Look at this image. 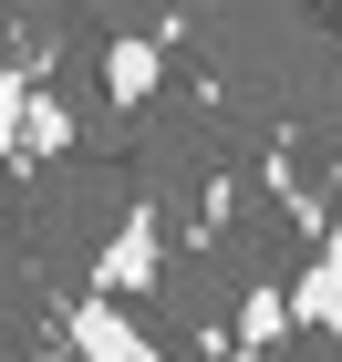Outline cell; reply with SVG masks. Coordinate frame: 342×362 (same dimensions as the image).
<instances>
[{"instance_id": "obj_4", "label": "cell", "mask_w": 342, "mask_h": 362, "mask_svg": "<svg viewBox=\"0 0 342 362\" xmlns=\"http://www.w3.org/2000/svg\"><path fill=\"white\" fill-rule=\"evenodd\" d=\"M156 73H166V42H156V31H114L104 42V104L135 114L145 93H156Z\"/></svg>"}, {"instance_id": "obj_7", "label": "cell", "mask_w": 342, "mask_h": 362, "mask_svg": "<svg viewBox=\"0 0 342 362\" xmlns=\"http://www.w3.org/2000/svg\"><path fill=\"white\" fill-rule=\"evenodd\" d=\"M280 321H290V290H249V310H239V352L280 341Z\"/></svg>"}, {"instance_id": "obj_2", "label": "cell", "mask_w": 342, "mask_h": 362, "mask_svg": "<svg viewBox=\"0 0 342 362\" xmlns=\"http://www.w3.org/2000/svg\"><path fill=\"white\" fill-rule=\"evenodd\" d=\"M62 341H73V362H166L156 341H145V321L114 310V300H73L62 310Z\"/></svg>"}, {"instance_id": "obj_1", "label": "cell", "mask_w": 342, "mask_h": 362, "mask_svg": "<svg viewBox=\"0 0 342 362\" xmlns=\"http://www.w3.org/2000/svg\"><path fill=\"white\" fill-rule=\"evenodd\" d=\"M156 279H166V218L156 207H125L114 238L93 249V300H145Z\"/></svg>"}, {"instance_id": "obj_5", "label": "cell", "mask_w": 342, "mask_h": 362, "mask_svg": "<svg viewBox=\"0 0 342 362\" xmlns=\"http://www.w3.org/2000/svg\"><path fill=\"white\" fill-rule=\"evenodd\" d=\"M31 104H42V62H0V166H21Z\"/></svg>"}, {"instance_id": "obj_6", "label": "cell", "mask_w": 342, "mask_h": 362, "mask_svg": "<svg viewBox=\"0 0 342 362\" xmlns=\"http://www.w3.org/2000/svg\"><path fill=\"white\" fill-rule=\"evenodd\" d=\"M52 156H73V114L42 93V104H31V135H21V166H52Z\"/></svg>"}, {"instance_id": "obj_3", "label": "cell", "mask_w": 342, "mask_h": 362, "mask_svg": "<svg viewBox=\"0 0 342 362\" xmlns=\"http://www.w3.org/2000/svg\"><path fill=\"white\" fill-rule=\"evenodd\" d=\"M290 321H312V332H342V218L321 228V249H312V269L290 279Z\"/></svg>"}]
</instances>
